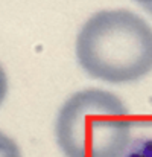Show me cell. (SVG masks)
I'll use <instances>...</instances> for the list:
<instances>
[{"label": "cell", "instance_id": "cell-6", "mask_svg": "<svg viewBox=\"0 0 152 157\" xmlns=\"http://www.w3.org/2000/svg\"><path fill=\"white\" fill-rule=\"evenodd\" d=\"M134 2H137L139 5H142L149 14H152V0H134Z\"/></svg>", "mask_w": 152, "mask_h": 157}, {"label": "cell", "instance_id": "cell-1", "mask_svg": "<svg viewBox=\"0 0 152 157\" xmlns=\"http://www.w3.org/2000/svg\"><path fill=\"white\" fill-rule=\"evenodd\" d=\"M76 58L93 78L105 82H134L152 70V28L125 9L91 15L76 38Z\"/></svg>", "mask_w": 152, "mask_h": 157}, {"label": "cell", "instance_id": "cell-5", "mask_svg": "<svg viewBox=\"0 0 152 157\" xmlns=\"http://www.w3.org/2000/svg\"><path fill=\"white\" fill-rule=\"evenodd\" d=\"M6 93H8V79H6V73H5L3 67L0 66V105L3 104Z\"/></svg>", "mask_w": 152, "mask_h": 157}, {"label": "cell", "instance_id": "cell-2", "mask_svg": "<svg viewBox=\"0 0 152 157\" xmlns=\"http://www.w3.org/2000/svg\"><path fill=\"white\" fill-rule=\"evenodd\" d=\"M132 121L116 95L87 89L61 107L55 133L65 157H122L131 142Z\"/></svg>", "mask_w": 152, "mask_h": 157}, {"label": "cell", "instance_id": "cell-3", "mask_svg": "<svg viewBox=\"0 0 152 157\" xmlns=\"http://www.w3.org/2000/svg\"><path fill=\"white\" fill-rule=\"evenodd\" d=\"M122 157H152V139L137 137L131 140Z\"/></svg>", "mask_w": 152, "mask_h": 157}, {"label": "cell", "instance_id": "cell-4", "mask_svg": "<svg viewBox=\"0 0 152 157\" xmlns=\"http://www.w3.org/2000/svg\"><path fill=\"white\" fill-rule=\"evenodd\" d=\"M0 157H21L18 145L3 133H0Z\"/></svg>", "mask_w": 152, "mask_h": 157}]
</instances>
